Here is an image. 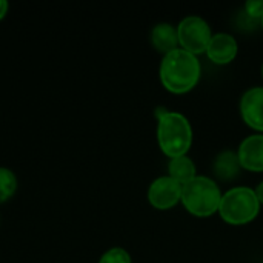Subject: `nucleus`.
I'll return each mask as SVG.
<instances>
[{"label": "nucleus", "mask_w": 263, "mask_h": 263, "mask_svg": "<svg viewBox=\"0 0 263 263\" xmlns=\"http://www.w3.org/2000/svg\"><path fill=\"white\" fill-rule=\"evenodd\" d=\"M202 68L196 55L182 48L163 55L159 76L162 85L173 94H185L191 91L200 80Z\"/></svg>", "instance_id": "nucleus-1"}, {"label": "nucleus", "mask_w": 263, "mask_h": 263, "mask_svg": "<svg viewBox=\"0 0 263 263\" xmlns=\"http://www.w3.org/2000/svg\"><path fill=\"white\" fill-rule=\"evenodd\" d=\"M157 140L162 153L170 159L186 156L193 145V128L188 119L180 112L157 109Z\"/></svg>", "instance_id": "nucleus-2"}, {"label": "nucleus", "mask_w": 263, "mask_h": 263, "mask_svg": "<svg viewBox=\"0 0 263 263\" xmlns=\"http://www.w3.org/2000/svg\"><path fill=\"white\" fill-rule=\"evenodd\" d=\"M222 193L216 182L210 177L197 176L191 182L182 185V199L185 210L197 217H210L219 211Z\"/></svg>", "instance_id": "nucleus-3"}, {"label": "nucleus", "mask_w": 263, "mask_h": 263, "mask_svg": "<svg viewBox=\"0 0 263 263\" xmlns=\"http://www.w3.org/2000/svg\"><path fill=\"white\" fill-rule=\"evenodd\" d=\"M260 211V202L256 191L247 186H236L222 194L219 214L230 225H247L253 222Z\"/></svg>", "instance_id": "nucleus-4"}, {"label": "nucleus", "mask_w": 263, "mask_h": 263, "mask_svg": "<svg viewBox=\"0 0 263 263\" xmlns=\"http://www.w3.org/2000/svg\"><path fill=\"white\" fill-rule=\"evenodd\" d=\"M177 35H179V45L186 52L197 55L202 52H206V48L210 45V40L213 37L211 28L202 17H185L179 26H177Z\"/></svg>", "instance_id": "nucleus-5"}, {"label": "nucleus", "mask_w": 263, "mask_h": 263, "mask_svg": "<svg viewBox=\"0 0 263 263\" xmlns=\"http://www.w3.org/2000/svg\"><path fill=\"white\" fill-rule=\"evenodd\" d=\"M182 199V185L174 179L159 177L148 188V202L160 211L174 208Z\"/></svg>", "instance_id": "nucleus-6"}, {"label": "nucleus", "mask_w": 263, "mask_h": 263, "mask_svg": "<svg viewBox=\"0 0 263 263\" xmlns=\"http://www.w3.org/2000/svg\"><path fill=\"white\" fill-rule=\"evenodd\" d=\"M240 114L243 122L263 133V88L256 86L248 89L240 100Z\"/></svg>", "instance_id": "nucleus-7"}, {"label": "nucleus", "mask_w": 263, "mask_h": 263, "mask_svg": "<svg viewBox=\"0 0 263 263\" xmlns=\"http://www.w3.org/2000/svg\"><path fill=\"white\" fill-rule=\"evenodd\" d=\"M239 51V45L231 34L217 32L211 37L210 45L206 48L208 59L217 65H228L231 63Z\"/></svg>", "instance_id": "nucleus-8"}, {"label": "nucleus", "mask_w": 263, "mask_h": 263, "mask_svg": "<svg viewBox=\"0 0 263 263\" xmlns=\"http://www.w3.org/2000/svg\"><path fill=\"white\" fill-rule=\"evenodd\" d=\"M239 162L242 170L263 173V134L247 137L239 146Z\"/></svg>", "instance_id": "nucleus-9"}, {"label": "nucleus", "mask_w": 263, "mask_h": 263, "mask_svg": "<svg viewBox=\"0 0 263 263\" xmlns=\"http://www.w3.org/2000/svg\"><path fill=\"white\" fill-rule=\"evenodd\" d=\"M151 43L163 55L176 51L179 46L177 28L171 23H157L151 31Z\"/></svg>", "instance_id": "nucleus-10"}, {"label": "nucleus", "mask_w": 263, "mask_h": 263, "mask_svg": "<svg viewBox=\"0 0 263 263\" xmlns=\"http://www.w3.org/2000/svg\"><path fill=\"white\" fill-rule=\"evenodd\" d=\"M242 165L239 162V156L234 151H223L220 153L214 163H213V171L214 176L222 180V182H231L240 174Z\"/></svg>", "instance_id": "nucleus-11"}, {"label": "nucleus", "mask_w": 263, "mask_h": 263, "mask_svg": "<svg viewBox=\"0 0 263 263\" xmlns=\"http://www.w3.org/2000/svg\"><path fill=\"white\" fill-rule=\"evenodd\" d=\"M168 173H170V177L174 179L176 182H179L180 185H185V183L191 182L194 177H197L196 165L188 156H180V157L171 159L170 165H168Z\"/></svg>", "instance_id": "nucleus-12"}, {"label": "nucleus", "mask_w": 263, "mask_h": 263, "mask_svg": "<svg viewBox=\"0 0 263 263\" xmlns=\"http://www.w3.org/2000/svg\"><path fill=\"white\" fill-rule=\"evenodd\" d=\"M17 188V179L11 170L0 168V203L6 202Z\"/></svg>", "instance_id": "nucleus-13"}, {"label": "nucleus", "mask_w": 263, "mask_h": 263, "mask_svg": "<svg viewBox=\"0 0 263 263\" xmlns=\"http://www.w3.org/2000/svg\"><path fill=\"white\" fill-rule=\"evenodd\" d=\"M99 263H133L131 262V256L128 254V251H125L123 248H111L108 250L102 257Z\"/></svg>", "instance_id": "nucleus-14"}, {"label": "nucleus", "mask_w": 263, "mask_h": 263, "mask_svg": "<svg viewBox=\"0 0 263 263\" xmlns=\"http://www.w3.org/2000/svg\"><path fill=\"white\" fill-rule=\"evenodd\" d=\"M245 14L253 20H260L263 15V0H250L245 3Z\"/></svg>", "instance_id": "nucleus-15"}, {"label": "nucleus", "mask_w": 263, "mask_h": 263, "mask_svg": "<svg viewBox=\"0 0 263 263\" xmlns=\"http://www.w3.org/2000/svg\"><path fill=\"white\" fill-rule=\"evenodd\" d=\"M6 12H8V2L0 0V20L6 15Z\"/></svg>", "instance_id": "nucleus-16"}, {"label": "nucleus", "mask_w": 263, "mask_h": 263, "mask_svg": "<svg viewBox=\"0 0 263 263\" xmlns=\"http://www.w3.org/2000/svg\"><path fill=\"white\" fill-rule=\"evenodd\" d=\"M254 191H256V196H257V199H259L260 205H263V182L262 183H259V186H257Z\"/></svg>", "instance_id": "nucleus-17"}, {"label": "nucleus", "mask_w": 263, "mask_h": 263, "mask_svg": "<svg viewBox=\"0 0 263 263\" xmlns=\"http://www.w3.org/2000/svg\"><path fill=\"white\" fill-rule=\"evenodd\" d=\"M260 25L263 26V15H262V18H260Z\"/></svg>", "instance_id": "nucleus-18"}, {"label": "nucleus", "mask_w": 263, "mask_h": 263, "mask_svg": "<svg viewBox=\"0 0 263 263\" xmlns=\"http://www.w3.org/2000/svg\"><path fill=\"white\" fill-rule=\"evenodd\" d=\"M262 77H263V65H262Z\"/></svg>", "instance_id": "nucleus-19"}]
</instances>
